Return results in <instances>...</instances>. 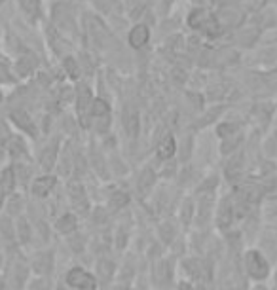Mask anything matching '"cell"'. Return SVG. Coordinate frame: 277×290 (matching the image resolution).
Segmentation results:
<instances>
[{"instance_id": "22", "label": "cell", "mask_w": 277, "mask_h": 290, "mask_svg": "<svg viewBox=\"0 0 277 290\" xmlns=\"http://www.w3.org/2000/svg\"><path fill=\"white\" fill-rule=\"evenodd\" d=\"M160 235H162V239L165 241V243H169V241L173 239V235H175L173 224H169V222H163V224L160 226Z\"/></svg>"}, {"instance_id": "24", "label": "cell", "mask_w": 277, "mask_h": 290, "mask_svg": "<svg viewBox=\"0 0 277 290\" xmlns=\"http://www.w3.org/2000/svg\"><path fill=\"white\" fill-rule=\"evenodd\" d=\"M10 152L13 154V156H19V154H23L25 150H23V142L19 141V139H13V141H10Z\"/></svg>"}, {"instance_id": "11", "label": "cell", "mask_w": 277, "mask_h": 290, "mask_svg": "<svg viewBox=\"0 0 277 290\" xmlns=\"http://www.w3.org/2000/svg\"><path fill=\"white\" fill-rule=\"evenodd\" d=\"M11 118H13V122L19 125L21 129H25V131H29L30 135H36V129H34V125H32V122L29 120V116L25 112H13L11 114Z\"/></svg>"}, {"instance_id": "12", "label": "cell", "mask_w": 277, "mask_h": 290, "mask_svg": "<svg viewBox=\"0 0 277 290\" xmlns=\"http://www.w3.org/2000/svg\"><path fill=\"white\" fill-rule=\"evenodd\" d=\"M57 230L61 234H70L76 230V218L72 215H65L57 220Z\"/></svg>"}, {"instance_id": "13", "label": "cell", "mask_w": 277, "mask_h": 290, "mask_svg": "<svg viewBox=\"0 0 277 290\" xmlns=\"http://www.w3.org/2000/svg\"><path fill=\"white\" fill-rule=\"evenodd\" d=\"M125 129H127V133L131 135V137H135L137 133H139V116H137V112L135 110H129V112H125Z\"/></svg>"}, {"instance_id": "6", "label": "cell", "mask_w": 277, "mask_h": 290, "mask_svg": "<svg viewBox=\"0 0 277 290\" xmlns=\"http://www.w3.org/2000/svg\"><path fill=\"white\" fill-rule=\"evenodd\" d=\"M55 186V178L53 177H42V178H36L34 184H32V194L34 196H46L51 188Z\"/></svg>"}, {"instance_id": "16", "label": "cell", "mask_w": 277, "mask_h": 290, "mask_svg": "<svg viewBox=\"0 0 277 290\" xmlns=\"http://www.w3.org/2000/svg\"><path fill=\"white\" fill-rule=\"evenodd\" d=\"M0 186H2V192L4 194H10L13 186H15V178H13V169H6L2 173V180H0Z\"/></svg>"}, {"instance_id": "7", "label": "cell", "mask_w": 277, "mask_h": 290, "mask_svg": "<svg viewBox=\"0 0 277 290\" xmlns=\"http://www.w3.org/2000/svg\"><path fill=\"white\" fill-rule=\"evenodd\" d=\"M70 197H72V201H74V205L78 207V211L82 213H86L87 209V201H86V196H84V188L82 184H78V182H72L70 184Z\"/></svg>"}, {"instance_id": "33", "label": "cell", "mask_w": 277, "mask_h": 290, "mask_svg": "<svg viewBox=\"0 0 277 290\" xmlns=\"http://www.w3.org/2000/svg\"><path fill=\"white\" fill-rule=\"evenodd\" d=\"M59 290H65V289H59Z\"/></svg>"}, {"instance_id": "20", "label": "cell", "mask_w": 277, "mask_h": 290, "mask_svg": "<svg viewBox=\"0 0 277 290\" xmlns=\"http://www.w3.org/2000/svg\"><path fill=\"white\" fill-rule=\"evenodd\" d=\"M184 266H186V272L190 273V275H194V277H203V262H200V260H188Z\"/></svg>"}, {"instance_id": "34", "label": "cell", "mask_w": 277, "mask_h": 290, "mask_svg": "<svg viewBox=\"0 0 277 290\" xmlns=\"http://www.w3.org/2000/svg\"><path fill=\"white\" fill-rule=\"evenodd\" d=\"M0 2H2V0H0Z\"/></svg>"}, {"instance_id": "10", "label": "cell", "mask_w": 277, "mask_h": 290, "mask_svg": "<svg viewBox=\"0 0 277 290\" xmlns=\"http://www.w3.org/2000/svg\"><path fill=\"white\" fill-rule=\"evenodd\" d=\"M154 182H156V175H154V171L152 169H144L141 178H139V192H141V196H144V194L154 186Z\"/></svg>"}, {"instance_id": "23", "label": "cell", "mask_w": 277, "mask_h": 290, "mask_svg": "<svg viewBox=\"0 0 277 290\" xmlns=\"http://www.w3.org/2000/svg\"><path fill=\"white\" fill-rule=\"evenodd\" d=\"M17 230H19V241L21 243H27L29 241V226L25 220H19L17 222Z\"/></svg>"}, {"instance_id": "3", "label": "cell", "mask_w": 277, "mask_h": 290, "mask_svg": "<svg viewBox=\"0 0 277 290\" xmlns=\"http://www.w3.org/2000/svg\"><path fill=\"white\" fill-rule=\"evenodd\" d=\"M188 21H190V25L194 28H200V30L207 32V34H211V36L217 34V32L220 30L217 19L213 17V15H207V13L201 11V9H196L190 17H188Z\"/></svg>"}, {"instance_id": "29", "label": "cell", "mask_w": 277, "mask_h": 290, "mask_svg": "<svg viewBox=\"0 0 277 290\" xmlns=\"http://www.w3.org/2000/svg\"><path fill=\"white\" fill-rule=\"evenodd\" d=\"M118 239H120V241H118V247H120V249H124L125 247V234L122 232V230H120V234H118Z\"/></svg>"}, {"instance_id": "30", "label": "cell", "mask_w": 277, "mask_h": 290, "mask_svg": "<svg viewBox=\"0 0 277 290\" xmlns=\"http://www.w3.org/2000/svg\"><path fill=\"white\" fill-rule=\"evenodd\" d=\"M181 290H194V289H192V285H181Z\"/></svg>"}, {"instance_id": "32", "label": "cell", "mask_w": 277, "mask_h": 290, "mask_svg": "<svg viewBox=\"0 0 277 290\" xmlns=\"http://www.w3.org/2000/svg\"><path fill=\"white\" fill-rule=\"evenodd\" d=\"M258 290H264V289H258Z\"/></svg>"}, {"instance_id": "9", "label": "cell", "mask_w": 277, "mask_h": 290, "mask_svg": "<svg viewBox=\"0 0 277 290\" xmlns=\"http://www.w3.org/2000/svg\"><path fill=\"white\" fill-rule=\"evenodd\" d=\"M91 103H93V99H91L89 89H87L86 85H82L80 91H78V112H80V116H86L87 108H89Z\"/></svg>"}, {"instance_id": "26", "label": "cell", "mask_w": 277, "mask_h": 290, "mask_svg": "<svg viewBox=\"0 0 277 290\" xmlns=\"http://www.w3.org/2000/svg\"><path fill=\"white\" fill-rule=\"evenodd\" d=\"M32 66H34V61H30L29 63V59H23L19 65H17V70H19L21 74H27V70H30Z\"/></svg>"}, {"instance_id": "28", "label": "cell", "mask_w": 277, "mask_h": 290, "mask_svg": "<svg viewBox=\"0 0 277 290\" xmlns=\"http://www.w3.org/2000/svg\"><path fill=\"white\" fill-rule=\"evenodd\" d=\"M29 290H49V285L48 281H34Z\"/></svg>"}, {"instance_id": "8", "label": "cell", "mask_w": 277, "mask_h": 290, "mask_svg": "<svg viewBox=\"0 0 277 290\" xmlns=\"http://www.w3.org/2000/svg\"><path fill=\"white\" fill-rule=\"evenodd\" d=\"M173 154H175V139H173V135H165L158 144V158L167 159Z\"/></svg>"}, {"instance_id": "31", "label": "cell", "mask_w": 277, "mask_h": 290, "mask_svg": "<svg viewBox=\"0 0 277 290\" xmlns=\"http://www.w3.org/2000/svg\"><path fill=\"white\" fill-rule=\"evenodd\" d=\"M0 205H2V190H0Z\"/></svg>"}, {"instance_id": "1", "label": "cell", "mask_w": 277, "mask_h": 290, "mask_svg": "<svg viewBox=\"0 0 277 290\" xmlns=\"http://www.w3.org/2000/svg\"><path fill=\"white\" fill-rule=\"evenodd\" d=\"M245 268H247V273L253 277V279H264L268 275V262L266 258L262 256L257 251H251L245 256Z\"/></svg>"}, {"instance_id": "25", "label": "cell", "mask_w": 277, "mask_h": 290, "mask_svg": "<svg viewBox=\"0 0 277 290\" xmlns=\"http://www.w3.org/2000/svg\"><path fill=\"white\" fill-rule=\"evenodd\" d=\"M266 196L270 197V199H277V178L270 180V184H268V190H266Z\"/></svg>"}, {"instance_id": "4", "label": "cell", "mask_w": 277, "mask_h": 290, "mask_svg": "<svg viewBox=\"0 0 277 290\" xmlns=\"http://www.w3.org/2000/svg\"><path fill=\"white\" fill-rule=\"evenodd\" d=\"M234 222V205L228 197L222 199V203L219 207V215H217V224H219L220 230H226L230 228V224Z\"/></svg>"}, {"instance_id": "18", "label": "cell", "mask_w": 277, "mask_h": 290, "mask_svg": "<svg viewBox=\"0 0 277 290\" xmlns=\"http://www.w3.org/2000/svg\"><path fill=\"white\" fill-rule=\"evenodd\" d=\"M97 268H99L101 279H103V281H110V277H112V273H114V264L108 262V260H101Z\"/></svg>"}, {"instance_id": "15", "label": "cell", "mask_w": 277, "mask_h": 290, "mask_svg": "<svg viewBox=\"0 0 277 290\" xmlns=\"http://www.w3.org/2000/svg\"><path fill=\"white\" fill-rule=\"evenodd\" d=\"M55 158H57V144L53 142V144L48 146V150L42 154V167L51 169L53 167V163H55Z\"/></svg>"}, {"instance_id": "17", "label": "cell", "mask_w": 277, "mask_h": 290, "mask_svg": "<svg viewBox=\"0 0 277 290\" xmlns=\"http://www.w3.org/2000/svg\"><path fill=\"white\" fill-rule=\"evenodd\" d=\"M108 112H110V106H108L103 99H95V101L91 103V114H93L95 118H105V116H108Z\"/></svg>"}, {"instance_id": "27", "label": "cell", "mask_w": 277, "mask_h": 290, "mask_svg": "<svg viewBox=\"0 0 277 290\" xmlns=\"http://www.w3.org/2000/svg\"><path fill=\"white\" fill-rule=\"evenodd\" d=\"M65 66H67V68H68V74H70V76H76V74H78L76 63H74V61H72L70 57H68L67 61H65Z\"/></svg>"}, {"instance_id": "21", "label": "cell", "mask_w": 277, "mask_h": 290, "mask_svg": "<svg viewBox=\"0 0 277 290\" xmlns=\"http://www.w3.org/2000/svg\"><path fill=\"white\" fill-rule=\"evenodd\" d=\"M21 8L29 13L30 17L38 15V0H21Z\"/></svg>"}, {"instance_id": "2", "label": "cell", "mask_w": 277, "mask_h": 290, "mask_svg": "<svg viewBox=\"0 0 277 290\" xmlns=\"http://www.w3.org/2000/svg\"><path fill=\"white\" fill-rule=\"evenodd\" d=\"M67 283L76 290H95L97 279L91 273L84 272L80 268H74L67 273Z\"/></svg>"}, {"instance_id": "14", "label": "cell", "mask_w": 277, "mask_h": 290, "mask_svg": "<svg viewBox=\"0 0 277 290\" xmlns=\"http://www.w3.org/2000/svg\"><path fill=\"white\" fill-rule=\"evenodd\" d=\"M129 203V196L125 194V192H114L112 196H110V201H108V207L112 209V211H118V209H122Z\"/></svg>"}, {"instance_id": "5", "label": "cell", "mask_w": 277, "mask_h": 290, "mask_svg": "<svg viewBox=\"0 0 277 290\" xmlns=\"http://www.w3.org/2000/svg\"><path fill=\"white\" fill-rule=\"evenodd\" d=\"M148 42V28L144 25H137V27L129 32V44L133 47H143Z\"/></svg>"}, {"instance_id": "19", "label": "cell", "mask_w": 277, "mask_h": 290, "mask_svg": "<svg viewBox=\"0 0 277 290\" xmlns=\"http://www.w3.org/2000/svg\"><path fill=\"white\" fill-rule=\"evenodd\" d=\"M49 268H51V256L48 253L40 254L38 258L34 260V270L36 272H49Z\"/></svg>"}]
</instances>
